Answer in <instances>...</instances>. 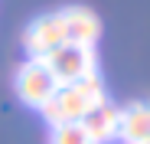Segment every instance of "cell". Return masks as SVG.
I'll list each match as a JSON object with an SVG mask.
<instances>
[{
	"instance_id": "obj_6",
	"label": "cell",
	"mask_w": 150,
	"mask_h": 144,
	"mask_svg": "<svg viewBox=\"0 0 150 144\" xmlns=\"http://www.w3.org/2000/svg\"><path fill=\"white\" fill-rule=\"evenodd\" d=\"M65 23V43H79V46H95L101 36V20L85 7H65L59 10Z\"/></svg>"
},
{
	"instance_id": "obj_3",
	"label": "cell",
	"mask_w": 150,
	"mask_h": 144,
	"mask_svg": "<svg viewBox=\"0 0 150 144\" xmlns=\"http://www.w3.org/2000/svg\"><path fill=\"white\" fill-rule=\"evenodd\" d=\"M13 88H16V98L26 105V108H36V111H39V108L56 95L59 82L52 79V72L46 69L42 59H26V62L16 69Z\"/></svg>"
},
{
	"instance_id": "obj_1",
	"label": "cell",
	"mask_w": 150,
	"mask_h": 144,
	"mask_svg": "<svg viewBox=\"0 0 150 144\" xmlns=\"http://www.w3.org/2000/svg\"><path fill=\"white\" fill-rule=\"evenodd\" d=\"M105 98H108L105 82L98 79V76H91V79L72 82V85H59V88H56V95H52V98H49L42 108H39V115H42L52 128H59V125L82 121V118H85L91 108H98Z\"/></svg>"
},
{
	"instance_id": "obj_9",
	"label": "cell",
	"mask_w": 150,
	"mask_h": 144,
	"mask_svg": "<svg viewBox=\"0 0 150 144\" xmlns=\"http://www.w3.org/2000/svg\"><path fill=\"white\" fill-rule=\"evenodd\" d=\"M144 144H150V138H147V141H144Z\"/></svg>"
},
{
	"instance_id": "obj_2",
	"label": "cell",
	"mask_w": 150,
	"mask_h": 144,
	"mask_svg": "<svg viewBox=\"0 0 150 144\" xmlns=\"http://www.w3.org/2000/svg\"><path fill=\"white\" fill-rule=\"evenodd\" d=\"M46 69L52 72V79L59 85H72V82H82L98 76V56H95V46H79V43H62L56 46L49 56H42Z\"/></svg>"
},
{
	"instance_id": "obj_5",
	"label": "cell",
	"mask_w": 150,
	"mask_h": 144,
	"mask_svg": "<svg viewBox=\"0 0 150 144\" xmlns=\"http://www.w3.org/2000/svg\"><path fill=\"white\" fill-rule=\"evenodd\" d=\"M82 128L88 131V138H91L95 144H111V141H117V131H121V108L105 98L98 108H91V111L82 118Z\"/></svg>"
},
{
	"instance_id": "obj_4",
	"label": "cell",
	"mask_w": 150,
	"mask_h": 144,
	"mask_svg": "<svg viewBox=\"0 0 150 144\" xmlns=\"http://www.w3.org/2000/svg\"><path fill=\"white\" fill-rule=\"evenodd\" d=\"M65 43V23H62V13H46V16H36L26 33H23V49H26L30 59H42L56 49V46Z\"/></svg>"
},
{
	"instance_id": "obj_8",
	"label": "cell",
	"mask_w": 150,
	"mask_h": 144,
	"mask_svg": "<svg viewBox=\"0 0 150 144\" xmlns=\"http://www.w3.org/2000/svg\"><path fill=\"white\" fill-rule=\"evenodd\" d=\"M49 144H95V141L88 138V131L82 128V121H72V125H59V128H52Z\"/></svg>"
},
{
	"instance_id": "obj_7",
	"label": "cell",
	"mask_w": 150,
	"mask_h": 144,
	"mask_svg": "<svg viewBox=\"0 0 150 144\" xmlns=\"http://www.w3.org/2000/svg\"><path fill=\"white\" fill-rule=\"evenodd\" d=\"M150 138V102H131L127 108H121V144H144Z\"/></svg>"
}]
</instances>
